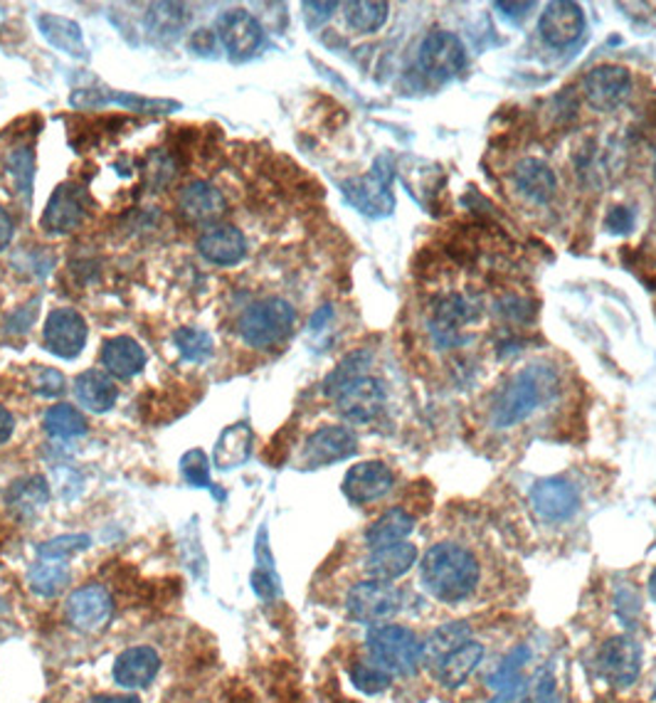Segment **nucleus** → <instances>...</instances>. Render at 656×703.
I'll use <instances>...</instances> for the list:
<instances>
[{
    "label": "nucleus",
    "instance_id": "a211bd4d",
    "mask_svg": "<svg viewBox=\"0 0 656 703\" xmlns=\"http://www.w3.org/2000/svg\"><path fill=\"white\" fill-rule=\"evenodd\" d=\"M629 85H632V77H629L625 67L600 65L588 72L586 85L582 87H586V97L592 110L613 112L625 102Z\"/></svg>",
    "mask_w": 656,
    "mask_h": 703
},
{
    "label": "nucleus",
    "instance_id": "6ab92c4d",
    "mask_svg": "<svg viewBox=\"0 0 656 703\" xmlns=\"http://www.w3.org/2000/svg\"><path fill=\"white\" fill-rule=\"evenodd\" d=\"M160 672V656L154 647H129L114 660L112 676L121 689H146Z\"/></svg>",
    "mask_w": 656,
    "mask_h": 703
},
{
    "label": "nucleus",
    "instance_id": "72a5a7b5",
    "mask_svg": "<svg viewBox=\"0 0 656 703\" xmlns=\"http://www.w3.org/2000/svg\"><path fill=\"white\" fill-rule=\"evenodd\" d=\"M415 531V519L406 509H390L381 519H375L365 531L368 548H383L393 544H402Z\"/></svg>",
    "mask_w": 656,
    "mask_h": 703
},
{
    "label": "nucleus",
    "instance_id": "f257e3e1",
    "mask_svg": "<svg viewBox=\"0 0 656 703\" xmlns=\"http://www.w3.org/2000/svg\"><path fill=\"white\" fill-rule=\"evenodd\" d=\"M481 565L470 548L445 540L429 548L420 561V585L435 600L460 605L479 588Z\"/></svg>",
    "mask_w": 656,
    "mask_h": 703
},
{
    "label": "nucleus",
    "instance_id": "3c124183",
    "mask_svg": "<svg viewBox=\"0 0 656 703\" xmlns=\"http://www.w3.org/2000/svg\"><path fill=\"white\" fill-rule=\"evenodd\" d=\"M493 8H497V11L503 17H509V21L518 23V21H524V17L533 11L536 3H503V0H501V3H497Z\"/></svg>",
    "mask_w": 656,
    "mask_h": 703
},
{
    "label": "nucleus",
    "instance_id": "6e6d98bb",
    "mask_svg": "<svg viewBox=\"0 0 656 703\" xmlns=\"http://www.w3.org/2000/svg\"><path fill=\"white\" fill-rule=\"evenodd\" d=\"M92 703H141L139 696H129V693H99L92 699Z\"/></svg>",
    "mask_w": 656,
    "mask_h": 703
},
{
    "label": "nucleus",
    "instance_id": "37998d69",
    "mask_svg": "<svg viewBox=\"0 0 656 703\" xmlns=\"http://www.w3.org/2000/svg\"><path fill=\"white\" fill-rule=\"evenodd\" d=\"M89 546H92V538L87 534H67L44 540L38 546V555L42 561H67L69 555L82 553Z\"/></svg>",
    "mask_w": 656,
    "mask_h": 703
},
{
    "label": "nucleus",
    "instance_id": "b1692460",
    "mask_svg": "<svg viewBox=\"0 0 656 703\" xmlns=\"http://www.w3.org/2000/svg\"><path fill=\"white\" fill-rule=\"evenodd\" d=\"M476 317H479V309H476V304L472 299H466L462 294H449L435 304L429 329H433V333H437L439 341H454L456 333H460L466 323H472Z\"/></svg>",
    "mask_w": 656,
    "mask_h": 703
},
{
    "label": "nucleus",
    "instance_id": "393cba45",
    "mask_svg": "<svg viewBox=\"0 0 656 703\" xmlns=\"http://www.w3.org/2000/svg\"><path fill=\"white\" fill-rule=\"evenodd\" d=\"M255 447V432L247 422H235V425L224 427L218 442L213 447V464L220 472H232L247 462Z\"/></svg>",
    "mask_w": 656,
    "mask_h": 703
},
{
    "label": "nucleus",
    "instance_id": "de8ad7c7",
    "mask_svg": "<svg viewBox=\"0 0 656 703\" xmlns=\"http://www.w3.org/2000/svg\"><path fill=\"white\" fill-rule=\"evenodd\" d=\"M555 691V676L551 669L538 672L531 681H526L524 689V703H551Z\"/></svg>",
    "mask_w": 656,
    "mask_h": 703
},
{
    "label": "nucleus",
    "instance_id": "4468645a",
    "mask_svg": "<svg viewBox=\"0 0 656 703\" xmlns=\"http://www.w3.org/2000/svg\"><path fill=\"white\" fill-rule=\"evenodd\" d=\"M218 38L232 60H247L262 48L265 30L255 21V15L235 8V11H228L218 17Z\"/></svg>",
    "mask_w": 656,
    "mask_h": 703
},
{
    "label": "nucleus",
    "instance_id": "f704fd0d",
    "mask_svg": "<svg viewBox=\"0 0 656 703\" xmlns=\"http://www.w3.org/2000/svg\"><path fill=\"white\" fill-rule=\"evenodd\" d=\"M252 590H255L257 598L262 600H274L280 598L282 592V585L280 578H276V571H274V558L269 553V546H267V528H259V536H257V567L255 573H252Z\"/></svg>",
    "mask_w": 656,
    "mask_h": 703
},
{
    "label": "nucleus",
    "instance_id": "f03ea898",
    "mask_svg": "<svg viewBox=\"0 0 656 703\" xmlns=\"http://www.w3.org/2000/svg\"><path fill=\"white\" fill-rule=\"evenodd\" d=\"M558 385L551 368L545 366H528L516 373L511 381L501 387L491 408L493 427H514L524 422L538 405H541L553 387Z\"/></svg>",
    "mask_w": 656,
    "mask_h": 703
},
{
    "label": "nucleus",
    "instance_id": "2eb2a0df",
    "mask_svg": "<svg viewBox=\"0 0 656 703\" xmlns=\"http://www.w3.org/2000/svg\"><path fill=\"white\" fill-rule=\"evenodd\" d=\"M393 469L377 459H368V462L348 469L344 476V494L353 503H373L383 499L393 489Z\"/></svg>",
    "mask_w": 656,
    "mask_h": 703
},
{
    "label": "nucleus",
    "instance_id": "09e8293b",
    "mask_svg": "<svg viewBox=\"0 0 656 703\" xmlns=\"http://www.w3.org/2000/svg\"><path fill=\"white\" fill-rule=\"evenodd\" d=\"M605 225L609 232H629L634 225V215H632V210H629V207L619 205V207H613V210H609Z\"/></svg>",
    "mask_w": 656,
    "mask_h": 703
},
{
    "label": "nucleus",
    "instance_id": "8fccbe9b",
    "mask_svg": "<svg viewBox=\"0 0 656 703\" xmlns=\"http://www.w3.org/2000/svg\"><path fill=\"white\" fill-rule=\"evenodd\" d=\"M615 610H617L619 617H622L625 622H629L636 615V612H640V595H636L634 590L619 592L617 600H615Z\"/></svg>",
    "mask_w": 656,
    "mask_h": 703
},
{
    "label": "nucleus",
    "instance_id": "423d86ee",
    "mask_svg": "<svg viewBox=\"0 0 656 703\" xmlns=\"http://www.w3.org/2000/svg\"><path fill=\"white\" fill-rule=\"evenodd\" d=\"M114 617V598L104 585L89 583L75 590L65 602V619L77 632L97 635L106 629Z\"/></svg>",
    "mask_w": 656,
    "mask_h": 703
},
{
    "label": "nucleus",
    "instance_id": "a19ab883",
    "mask_svg": "<svg viewBox=\"0 0 656 703\" xmlns=\"http://www.w3.org/2000/svg\"><path fill=\"white\" fill-rule=\"evenodd\" d=\"M350 681H353L358 691L368 693V696H377V693L393 687V676L375 662H358L350 666Z\"/></svg>",
    "mask_w": 656,
    "mask_h": 703
},
{
    "label": "nucleus",
    "instance_id": "6e6552de",
    "mask_svg": "<svg viewBox=\"0 0 656 703\" xmlns=\"http://www.w3.org/2000/svg\"><path fill=\"white\" fill-rule=\"evenodd\" d=\"M466 65V48L456 35L433 30L420 44V69L435 82H447Z\"/></svg>",
    "mask_w": 656,
    "mask_h": 703
},
{
    "label": "nucleus",
    "instance_id": "c03bdc74",
    "mask_svg": "<svg viewBox=\"0 0 656 703\" xmlns=\"http://www.w3.org/2000/svg\"><path fill=\"white\" fill-rule=\"evenodd\" d=\"M181 476L183 480L195 486V489H210L213 491V482H210V462L205 457L203 449H191L181 457Z\"/></svg>",
    "mask_w": 656,
    "mask_h": 703
},
{
    "label": "nucleus",
    "instance_id": "5701e85b",
    "mask_svg": "<svg viewBox=\"0 0 656 703\" xmlns=\"http://www.w3.org/2000/svg\"><path fill=\"white\" fill-rule=\"evenodd\" d=\"M417 563V548L402 540V544L373 548L371 555L365 558V573L371 580L393 583L408 575Z\"/></svg>",
    "mask_w": 656,
    "mask_h": 703
},
{
    "label": "nucleus",
    "instance_id": "7c9ffc66",
    "mask_svg": "<svg viewBox=\"0 0 656 703\" xmlns=\"http://www.w3.org/2000/svg\"><path fill=\"white\" fill-rule=\"evenodd\" d=\"M514 180L518 191L526 197H531L533 203H548L555 195V191H558V178H555L553 168L538 158L518 161Z\"/></svg>",
    "mask_w": 656,
    "mask_h": 703
},
{
    "label": "nucleus",
    "instance_id": "39448f33",
    "mask_svg": "<svg viewBox=\"0 0 656 703\" xmlns=\"http://www.w3.org/2000/svg\"><path fill=\"white\" fill-rule=\"evenodd\" d=\"M402 590L393 583L383 580H363L356 583L346 595V612L353 622L361 625H385L402 610Z\"/></svg>",
    "mask_w": 656,
    "mask_h": 703
},
{
    "label": "nucleus",
    "instance_id": "412c9836",
    "mask_svg": "<svg viewBox=\"0 0 656 703\" xmlns=\"http://www.w3.org/2000/svg\"><path fill=\"white\" fill-rule=\"evenodd\" d=\"M178 207L191 222L213 225L228 213V201L208 180H191L178 193Z\"/></svg>",
    "mask_w": 656,
    "mask_h": 703
},
{
    "label": "nucleus",
    "instance_id": "c756f323",
    "mask_svg": "<svg viewBox=\"0 0 656 703\" xmlns=\"http://www.w3.org/2000/svg\"><path fill=\"white\" fill-rule=\"evenodd\" d=\"M50 501V484L44 476L30 474L21 476V480L13 482L5 491V507L21 519H30L40 509L48 507Z\"/></svg>",
    "mask_w": 656,
    "mask_h": 703
},
{
    "label": "nucleus",
    "instance_id": "864d4df0",
    "mask_svg": "<svg viewBox=\"0 0 656 703\" xmlns=\"http://www.w3.org/2000/svg\"><path fill=\"white\" fill-rule=\"evenodd\" d=\"M13 230H15L13 218H11V215H8L5 207H0V252H3L8 245H11Z\"/></svg>",
    "mask_w": 656,
    "mask_h": 703
},
{
    "label": "nucleus",
    "instance_id": "f3484780",
    "mask_svg": "<svg viewBox=\"0 0 656 703\" xmlns=\"http://www.w3.org/2000/svg\"><path fill=\"white\" fill-rule=\"evenodd\" d=\"M531 507L548 521H565L570 519L580 507V494L568 480H561V476H551V480H541L533 484L531 494Z\"/></svg>",
    "mask_w": 656,
    "mask_h": 703
},
{
    "label": "nucleus",
    "instance_id": "a18cd8bd",
    "mask_svg": "<svg viewBox=\"0 0 656 703\" xmlns=\"http://www.w3.org/2000/svg\"><path fill=\"white\" fill-rule=\"evenodd\" d=\"M30 391L35 395H40V398H57V395L65 393V375H62L57 368H50V366L33 368Z\"/></svg>",
    "mask_w": 656,
    "mask_h": 703
},
{
    "label": "nucleus",
    "instance_id": "2f4dec72",
    "mask_svg": "<svg viewBox=\"0 0 656 703\" xmlns=\"http://www.w3.org/2000/svg\"><path fill=\"white\" fill-rule=\"evenodd\" d=\"M472 639V627L470 622H447V625L437 627L429 632L425 639H422V664L437 666Z\"/></svg>",
    "mask_w": 656,
    "mask_h": 703
},
{
    "label": "nucleus",
    "instance_id": "7ed1b4c3",
    "mask_svg": "<svg viewBox=\"0 0 656 703\" xmlns=\"http://www.w3.org/2000/svg\"><path fill=\"white\" fill-rule=\"evenodd\" d=\"M365 644L371 662L383 666L390 676H412L420 669L422 639L415 635V629L385 622V625L371 627Z\"/></svg>",
    "mask_w": 656,
    "mask_h": 703
},
{
    "label": "nucleus",
    "instance_id": "bb28decb",
    "mask_svg": "<svg viewBox=\"0 0 656 703\" xmlns=\"http://www.w3.org/2000/svg\"><path fill=\"white\" fill-rule=\"evenodd\" d=\"M72 104L75 106H94V104H119L124 110L143 112V114H166L178 110L181 104L170 102V99H143L137 94L126 92H97V89H79L77 94H72Z\"/></svg>",
    "mask_w": 656,
    "mask_h": 703
},
{
    "label": "nucleus",
    "instance_id": "49530a36",
    "mask_svg": "<svg viewBox=\"0 0 656 703\" xmlns=\"http://www.w3.org/2000/svg\"><path fill=\"white\" fill-rule=\"evenodd\" d=\"M143 176H146V183L158 191L160 186H166L168 180L176 176V161L164 151L151 153L146 161V168H143Z\"/></svg>",
    "mask_w": 656,
    "mask_h": 703
},
{
    "label": "nucleus",
    "instance_id": "ddd939ff",
    "mask_svg": "<svg viewBox=\"0 0 656 703\" xmlns=\"http://www.w3.org/2000/svg\"><path fill=\"white\" fill-rule=\"evenodd\" d=\"M356 449H358V437L353 430H348L344 425H326L313 432V435L304 442L301 464L307 469L329 466L353 457Z\"/></svg>",
    "mask_w": 656,
    "mask_h": 703
},
{
    "label": "nucleus",
    "instance_id": "4d7b16f0",
    "mask_svg": "<svg viewBox=\"0 0 656 703\" xmlns=\"http://www.w3.org/2000/svg\"><path fill=\"white\" fill-rule=\"evenodd\" d=\"M649 595L656 600V567H654V573L649 575Z\"/></svg>",
    "mask_w": 656,
    "mask_h": 703
},
{
    "label": "nucleus",
    "instance_id": "c9c22d12",
    "mask_svg": "<svg viewBox=\"0 0 656 703\" xmlns=\"http://www.w3.org/2000/svg\"><path fill=\"white\" fill-rule=\"evenodd\" d=\"M69 585V565L65 561H42L28 571V588L40 598H55Z\"/></svg>",
    "mask_w": 656,
    "mask_h": 703
},
{
    "label": "nucleus",
    "instance_id": "9b49d317",
    "mask_svg": "<svg viewBox=\"0 0 656 703\" xmlns=\"http://www.w3.org/2000/svg\"><path fill=\"white\" fill-rule=\"evenodd\" d=\"M340 188H344L348 203H353L358 210L373 215V218L388 215L395 207V197L390 191V168H385V161H377L371 174L346 180Z\"/></svg>",
    "mask_w": 656,
    "mask_h": 703
},
{
    "label": "nucleus",
    "instance_id": "20e7f679",
    "mask_svg": "<svg viewBox=\"0 0 656 703\" xmlns=\"http://www.w3.org/2000/svg\"><path fill=\"white\" fill-rule=\"evenodd\" d=\"M296 311L290 302L280 296H269L249 304L240 317L237 331L242 341L252 348H272L292 336Z\"/></svg>",
    "mask_w": 656,
    "mask_h": 703
},
{
    "label": "nucleus",
    "instance_id": "e433bc0d",
    "mask_svg": "<svg viewBox=\"0 0 656 703\" xmlns=\"http://www.w3.org/2000/svg\"><path fill=\"white\" fill-rule=\"evenodd\" d=\"M42 425H44V432H48V435L55 437V439L85 437L87 427H89L85 414L79 412L77 408H72V405H67V402L52 405V408L44 412Z\"/></svg>",
    "mask_w": 656,
    "mask_h": 703
},
{
    "label": "nucleus",
    "instance_id": "c85d7f7f",
    "mask_svg": "<svg viewBox=\"0 0 656 703\" xmlns=\"http://www.w3.org/2000/svg\"><path fill=\"white\" fill-rule=\"evenodd\" d=\"M75 395L79 405H85L92 412H106L112 410L116 400H119V387H116L114 378L97 368L79 373L75 381Z\"/></svg>",
    "mask_w": 656,
    "mask_h": 703
},
{
    "label": "nucleus",
    "instance_id": "58836bf2",
    "mask_svg": "<svg viewBox=\"0 0 656 703\" xmlns=\"http://www.w3.org/2000/svg\"><path fill=\"white\" fill-rule=\"evenodd\" d=\"M368 363H371V354H368V350H356V354L346 356L334 368V373H331L326 381H323V393H326L329 398H336V395L344 391L348 383H353L356 378L363 375Z\"/></svg>",
    "mask_w": 656,
    "mask_h": 703
},
{
    "label": "nucleus",
    "instance_id": "4c0bfd02",
    "mask_svg": "<svg viewBox=\"0 0 656 703\" xmlns=\"http://www.w3.org/2000/svg\"><path fill=\"white\" fill-rule=\"evenodd\" d=\"M346 21L356 33H375L381 30L385 21H388V3H371V0H356V3H346Z\"/></svg>",
    "mask_w": 656,
    "mask_h": 703
},
{
    "label": "nucleus",
    "instance_id": "f8f14e48",
    "mask_svg": "<svg viewBox=\"0 0 656 703\" xmlns=\"http://www.w3.org/2000/svg\"><path fill=\"white\" fill-rule=\"evenodd\" d=\"M87 321L77 309L62 306V309L50 311L44 321V346L57 358L72 360L82 354L87 346Z\"/></svg>",
    "mask_w": 656,
    "mask_h": 703
},
{
    "label": "nucleus",
    "instance_id": "79ce46f5",
    "mask_svg": "<svg viewBox=\"0 0 656 703\" xmlns=\"http://www.w3.org/2000/svg\"><path fill=\"white\" fill-rule=\"evenodd\" d=\"M5 170L13 180L15 193L30 197L33 193V178H35V156L28 146L13 149L11 156L5 158Z\"/></svg>",
    "mask_w": 656,
    "mask_h": 703
},
{
    "label": "nucleus",
    "instance_id": "4be33fe9",
    "mask_svg": "<svg viewBox=\"0 0 656 703\" xmlns=\"http://www.w3.org/2000/svg\"><path fill=\"white\" fill-rule=\"evenodd\" d=\"M531 660V652L528 647H514L511 652L503 656L501 664L489 674V687L493 691V696L489 703H514L518 696H524L526 689V676H524V666Z\"/></svg>",
    "mask_w": 656,
    "mask_h": 703
},
{
    "label": "nucleus",
    "instance_id": "1a4fd4ad",
    "mask_svg": "<svg viewBox=\"0 0 656 703\" xmlns=\"http://www.w3.org/2000/svg\"><path fill=\"white\" fill-rule=\"evenodd\" d=\"M87 215H89V193L82 186L67 180V183H60L55 191H52L48 205H44L42 230H48L52 234H69L82 228Z\"/></svg>",
    "mask_w": 656,
    "mask_h": 703
},
{
    "label": "nucleus",
    "instance_id": "9d476101",
    "mask_svg": "<svg viewBox=\"0 0 656 703\" xmlns=\"http://www.w3.org/2000/svg\"><path fill=\"white\" fill-rule=\"evenodd\" d=\"M385 400H388L385 385L377 378L361 375L336 395V410L340 418L353 422V425H368L383 412Z\"/></svg>",
    "mask_w": 656,
    "mask_h": 703
},
{
    "label": "nucleus",
    "instance_id": "aec40b11",
    "mask_svg": "<svg viewBox=\"0 0 656 703\" xmlns=\"http://www.w3.org/2000/svg\"><path fill=\"white\" fill-rule=\"evenodd\" d=\"M197 252L210 265L232 267L240 265L247 255V242L235 225H213L197 238Z\"/></svg>",
    "mask_w": 656,
    "mask_h": 703
},
{
    "label": "nucleus",
    "instance_id": "ea45409f",
    "mask_svg": "<svg viewBox=\"0 0 656 703\" xmlns=\"http://www.w3.org/2000/svg\"><path fill=\"white\" fill-rule=\"evenodd\" d=\"M173 344L178 348V354H181L185 360H191V363H203V360H208L215 354V341L210 333L203 329H193V327L178 329L173 333Z\"/></svg>",
    "mask_w": 656,
    "mask_h": 703
},
{
    "label": "nucleus",
    "instance_id": "473e14b6",
    "mask_svg": "<svg viewBox=\"0 0 656 703\" xmlns=\"http://www.w3.org/2000/svg\"><path fill=\"white\" fill-rule=\"evenodd\" d=\"M38 28L44 35L52 48H57L69 57H87V44L82 38V30H79L77 23H72L69 17L42 13L38 15Z\"/></svg>",
    "mask_w": 656,
    "mask_h": 703
},
{
    "label": "nucleus",
    "instance_id": "a878e982",
    "mask_svg": "<svg viewBox=\"0 0 656 703\" xmlns=\"http://www.w3.org/2000/svg\"><path fill=\"white\" fill-rule=\"evenodd\" d=\"M146 350L141 348L137 338L114 336L106 338L102 346V366L114 378H133L146 368Z\"/></svg>",
    "mask_w": 656,
    "mask_h": 703
},
{
    "label": "nucleus",
    "instance_id": "0eeeda50",
    "mask_svg": "<svg viewBox=\"0 0 656 703\" xmlns=\"http://www.w3.org/2000/svg\"><path fill=\"white\" fill-rule=\"evenodd\" d=\"M642 669V647L634 637H609L597 649V674L617 689L632 687Z\"/></svg>",
    "mask_w": 656,
    "mask_h": 703
},
{
    "label": "nucleus",
    "instance_id": "603ef678",
    "mask_svg": "<svg viewBox=\"0 0 656 703\" xmlns=\"http://www.w3.org/2000/svg\"><path fill=\"white\" fill-rule=\"evenodd\" d=\"M338 8V3H304V11H313L309 13V17H313V25L329 21L334 11Z\"/></svg>",
    "mask_w": 656,
    "mask_h": 703
},
{
    "label": "nucleus",
    "instance_id": "5fc2aeb1",
    "mask_svg": "<svg viewBox=\"0 0 656 703\" xmlns=\"http://www.w3.org/2000/svg\"><path fill=\"white\" fill-rule=\"evenodd\" d=\"M13 432H15V418H13V412L3 408V405H0V445H5L8 439L13 437Z\"/></svg>",
    "mask_w": 656,
    "mask_h": 703
},
{
    "label": "nucleus",
    "instance_id": "dca6fc26",
    "mask_svg": "<svg viewBox=\"0 0 656 703\" xmlns=\"http://www.w3.org/2000/svg\"><path fill=\"white\" fill-rule=\"evenodd\" d=\"M538 30H541V38L548 44H553V48H568V44L578 42L582 30H586V13H582L578 3L555 0V3L545 5Z\"/></svg>",
    "mask_w": 656,
    "mask_h": 703
},
{
    "label": "nucleus",
    "instance_id": "cd10ccee",
    "mask_svg": "<svg viewBox=\"0 0 656 703\" xmlns=\"http://www.w3.org/2000/svg\"><path fill=\"white\" fill-rule=\"evenodd\" d=\"M481 660H484V644L470 639V642L462 644L460 649H454L452 654L445 656V660L435 666L437 683L449 691L460 689L462 683L476 672V666L481 664Z\"/></svg>",
    "mask_w": 656,
    "mask_h": 703
}]
</instances>
